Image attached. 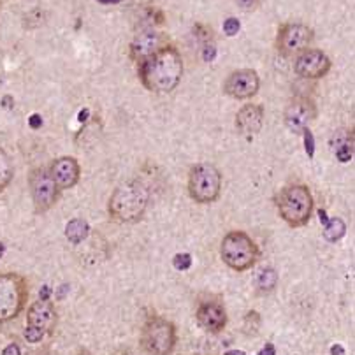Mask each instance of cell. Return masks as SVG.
<instances>
[{"label":"cell","instance_id":"cell-1","mask_svg":"<svg viewBox=\"0 0 355 355\" xmlns=\"http://www.w3.org/2000/svg\"><path fill=\"white\" fill-rule=\"evenodd\" d=\"M137 74L146 90L169 94L183 78V58L174 46L167 44L157 53L137 62Z\"/></svg>","mask_w":355,"mask_h":355},{"label":"cell","instance_id":"cell-2","mask_svg":"<svg viewBox=\"0 0 355 355\" xmlns=\"http://www.w3.org/2000/svg\"><path fill=\"white\" fill-rule=\"evenodd\" d=\"M150 202V190L144 183L132 180L118 187L110 197L107 213L114 222L134 223L144 216Z\"/></svg>","mask_w":355,"mask_h":355},{"label":"cell","instance_id":"cell-3","mask_svg":"<svg viewBox=\"0 0 355 355\" xmlns=\"http://www.w3.org/2000/svg\"><path fill=\"white\" fill-rule=\"evenodd\" d=\"M313 196L306 185H288L278 196V213L291 227L306 225L313 213Z\"/></svg>","mask_w":355,"mask_h":355},{"label":"cell","instance_id":"cell-4","mask_svg":"<svg viewBox=\"0 0 355 355\" xmlns=\"http://www.w3.org/2000/svg\"><path fill=\"white\" fill-rule=\"evenodd\" d=\"M220 257L223 264L234 271H248L259 259V246L246 232L232 231L225 234L220 245Z\"/></svg>","mask_w":355,"mask_h":355},{"label":"cell","instance_id":"cell-5","mask_svg":"<svg viewBox=\"0 0 355 355\" xmlns=\"http://www.w3.org/2000/svg\"><path fill=\"white\" fill-rule=\"evenodd\" d=\"M189 193L197 205H211L222 193V173L209 162H200L190 169Z\"/></svg>","mask_w":355,"mask_h":355},{"label":"cell","instance_id":"cell-6","mask_svg":"<svg viewBox=\"0 0 355 355\" xmlns=\"http://www.w3.org/2000/svg\"><path fill=\"white\" fill-rule=\"evenodd\" d=\"M141 347L146 355H171L176 347V327L162 317H151L141 333Z\"/></svg>","mask_w":355,"mask_h":355},{"label":"cell","instance_id":"cell-7","mask_svg":"<svg viewBox=\"0 0 355 355\" xmlns=\"http://www.w3.org/2000/svg\"><path fill=\"white\" fill-rule=\"evenodd\" d=\"M28 291L25 278L16 272L0 275V324L12 320L21 313Z\"/></svg>","mask_w":355,"mask_h":355},{"label":"cell","instance_id":"cell-8","mask_svg":"<svg viewBox=\"0 0 355 355\" xmlns=\"http://www.w3.org/2000/svg\"><path fill=\"white\" fill-rule=\"evenodd\" d=\"M57 324V311H55L51 301H35L27 313V327L23 338L28 343H39L44 340L46 334H49Z\"/></svg>","mask_w":355,"mask_h":355},{"label":"cell","instance_id":"cell-9","mask_svg":"<svg viewBox=\"0 0 355 355\" xmlns=\"http://www.w3.org/2000/svg\"><path fill=\"white\" fill-rule=\"evenodd\" d=\"M28 187H31V196L34 200L35 211L44 213L55 206L58 200L60 189L53 182L49 174V167H35L28 178Z\"/></svg>","mask_w":355,"mask_h":355},{"label":"cell","instance_id":"cell-10","mask_svg":"<svg viewBox=\"0 0 355 355\" xmlns=\"http://www.w3.org/2000/svg\"><path fill=\"white\" fill-rule=\"evenodd\" d=\"M313 37V31L304 23H284L278 28L276 48L285 57H294V55H299L301 51L310 48Z\"/></svg>","mask_w":355,"mask_h":355},{"label":"cell","instance_id":"cell-11","mask_svg":"<svg viewBox=\"0 0 355 355\" xmlns=\"http://www.w3.org/2000/svg\"><path fill=\"white\" fill-rule=\"evenodd\" d=\"M331 67H333V62L329 55L317 48H308L301 51L294 64L295 74L304 80H320L331 71Z\"/></svg>","mask_w":355,"mask_h":355},{"label":"cell","instance_id":"cell-12","mask_svg":"<svg viewBox=\"0 0 355 355\" xmlns=\"http://www.w3.org/2000/svg\"><path fill=\"white\" fill-rule=\"evenodd\" d=\"M259 88H261V78L252 69H238L231 72L223 83V92L238 101L252 98L253 95H257Z\"/></svg>","mask_w":355,"mask_h":355},{"label":"cell","instance_id":"cell-13","mask_svg":"<svg viewBox=\"0 0 355 355\" xmlns=\"http://www.w3.org/2000/svg\"><path fill=\"white\" fill-rule=\"evenodd\" d=\"M315 118H317V104L310 97H295L285 110V123L295 134L308 130Z\"/></svg>","mask_w":355,"mask_h":355},{"label":"cell","instance_id":"cell-14","mask_svg":"<svg viewBox=\"0 0 355 355\" xmlns=\"http://www.w3.org/2000/svg\"><path fill=\"white\" fill-rule=\"evenodd\" d=\"M167 44L169 42H167L166 34L155 31V28H144L130 42V57L136 62H141L150 57V55L157 53L160 48Z\"/></svg>","mask_w":355,"mask_h":355},{"label":"cell","instance_id":"cell-15","mask_svg":"<svg viewBox=\"0 0 355 355\" xmlns=\"http://www.w3.org/2000/svg\"><path fill=\"white\" fill-rule=\"evenodd\" d=\"M49 174L60 190L72 189L81 178V167L74 157H60L49 166Z\"/></svg>","mask_w":355,"mask_h":355},{"label":"cell","instance_id":"cell-16","mask_svg":"<svg viewBox=\"0 0 355 355\" xmlns=\"http://www.w3.org/2000/svg\"><path fill=\"white\" fill-rule=\"evenodd\" d=\"M262 125H264V107L261 104H246L236 114V129L248 139L261 132Z\"/></svg>","mask_w":355,"mask_h":355},{"label":"cell","instance_id":"cell-17","mask_svg":"<svg viewBox=\"0 0 355 355\" xmlns=\"http://www.w3.org/2000/svg\"><path fill=\"white\" fill-rule=\"evenodd\" d=\"M197 324L211 334L222 333L227 325V311L223 304L216 301L202 302L197 310Z\"/></svg>","mask_w":355,"mask_h":355},{"label":"cell","instance_id":"cell-18","mask_svg":"<svg viewBox=\"0 0 355 355\" xmlns=\"http://www.w3.org/2000/svg\"><path fill=\"white\" fill-rule=\"evenodd\" d=\"M88 232H90V227H88V223L81 218L71 220V222L65 225V236H67L69 241L74 243V245L83 241L88 236Z\"/></svg>","mask_w":355,"mask_h":355},{"label":"cell","instance_id":"cell-19","mask_svg":"<svg viewBox=\"0 0 355 355\" xmlns=\"http://www.w3.org/2000/svg\"><path fill=\"white\" fill-rule=\"evenodd\" d=\"M12 176H15V167L11 157L8 155V151L0 148V193L11 185Z\"/></svg>","mask_w":355,"mask_h":355},{"label":"cell","instance_id":"cell-20","mask_svg":"<svg viewBox=\"0 0 355 355\" xmlns=\"http://www.w3.org/2000/svg\"><path fill=\"white\" fill-rule=\"evenodd\" d=\"M345 232H347V225H345V222L341 218H331V222H327V225H325V231H324V236L327 241H340L341 238L345 236Z\"/></svg>","mask_w":355,"mask_h":355},{"label":"cell","instance_id":"cell-21","mask_svg":"<svg viewBox=\"0 0 355 355\" xmlns=\"http://www.w3.org/2000/svg\"><path fill=\"white\" fill-rule=\"evenodd\" d=\"M276 285H278V272L275 269L268 268L264 271H261L259 275V280H257V287L264 292H271L275 291Z\"/></svg>","mask_w":355,"mask_h":355},{"label":"cell","instance_id":"cell-22","mask_svg":"<svg viewBox=\"0 0 355 355\" xmlns=\"http://www.w3.org/2000/svg\"><path fill=\"white\" fill-rule=\"evenodd\" d=\"M174 268L180 269V271H185L192 266V257H190L189 253H178L176 257H174Z\"/></svg>","mask_w":355,"mask_h":355},{"label":"cell","instance_id":"cell-23","mask_svg":"<svg viewBox=\"0 0 355 355\" xmlns=\"http://www.w3.org/2000/svg\"><path fill=\"white\" fill-rule=\"evenodd\" d=\"M336 151V159L340 162H350L352 155H354V144H345V146H340Z\"/></svg>","mask_w":355,"mask_h":355},{"label":"cell","instance_id":"cell-24","mask_svg":"<svg viewBox=\"0 0 355 355\" xmlns=\"http://www.w3.org/2000/svg\"><path fill=\"white\" fill-rule=\"evenodd\" d=\"M223 32H225V35H229V37H232V35H236L239 32V21L236 18H229L225 23H223Z\"/></svg>","mask_w":355,"mask_h":355},{"label":"cell","instance_id":"cell-25","mask_svg":"<svg viewBox=\"0 0 355 355\" xmlns=\"http://www.w3.org/2000/svg\"><path fill=\"white\" fill-rule=\"evenodd\" d=\"M234 2L245 11H253V9L261 8L264 0H234Z\"/></svg>","mask_w":355,"mask_h":355},{"label":"cell","instance_id":"cell-26","mask_svg":"<svg viewBox=\"0 0 355 355\" xmlns=\"http://www.w3.org/2000/svg\"><path fill=\"white\" fill-rule=\"evenodd\" d=\"M304 141H306V151H308V155H313V151H315V144H313V136H311L310 130H304Z\"/></svg>","mask_w":355,"mask_h":355},{"label":"cell","instance_id":"cell-27","mask_svg":"<svg viewBox=\"0 0 355 355\" xmlns=\"http://www.w3.org/2000/svg\"><path fill=\"white\" fill-rule=\"evenodd\" d=\"M2 355H21V350H19L18 345L11 343V345H8L4 350H2Z\"/></svg>","mask_w":355,"mask_h":355},{"label":"cell","instance_id":"cell-28","mask_svg":"<svg viewBox=\"0 0 355 355\" xmlns=\"http://www.w3.org/2000/svg\"><path fill=\"white\" fill-rule=\"evenodd\" d=\"M12 106H15V98H12L11 95H4V97H2V107H4V110H12Z\"/></svg>","mask_w":355,"mask_h":355},{"label":"cell","instance_id":"cell-29","mask_svg":"<svg viewBox=\"0 0 355 355\" xmlns=\"http://www.w3.org/2000/svg\"><path fill=\"white\" fill-rule=\"evenodd\" d=\"M257 355H276V350H275V345H271V343H268L266 345L264 348H262L261 352H259Z\"/></svg>","mask_w":355,"mask_h":355},{"label":"cell","instance_id":"cell-30","mask_svg":"<svg viewBox=\"0 0 355 355\" xmlns=\"http://www.w3.org/2000/svg\"><path fill=\"white\" fill-rule=\"evenodd\" d=\"M42 123V118L39 116V114H32L31 116V127L32 129H37V127H41Z\"/></svg>","mask_w":355,"mask_h":355},{"label":"cell","instance_id":"cell-31","mask_svg":"<svg viewBox=\"0 0 355 355\" xmlns=\"http://www.w3.org/2000/svg\"><path fill=\"white\" fill-rule=\"evenodd\" d=\"M331 355H345V348L341 345H333L331 348Z\"/></svg>","mask_w":355,"mask_h":355},{"label":"cell","instance_id":"cell-32","mask_svg":"<svg viewBox=\"0 0 355 355\" xmlns=\"http://www.w3.org/2000/svg\"><path fill=\"white\" fill-rule=\"evenodd\" d=\"M225 355H246V354H245V352H241V350H229Z\"/></svg>","mask_w":355,"mask_h":355},{"label":"cell","instance_id":"cell-33","mask_svg":"<svg viewBox=\"0 0 355 355\" xmlns=\"http://www.w3.org/2000/svg\"><path fill=\"white\" fill-rule=\"evenodd\" d=\"M4 252H6V246H4V243H0V257H2V255H4Z\"/></svg>","mask_w":355,"mask_h":355},{"label":"cell","instance_id":"cell-34","mask_svg":"<svg viewBox=\"0 0 355 355\" xmlns=\"http://www.w3.org/2000/svg\"><path fill=\"white\" fill-rule=\"evenodd\" d=\"M78 355H88V354H85V352H81V354H78Z\"/></svg>","mask_w":355,"mask_h":355}]
</instances>
